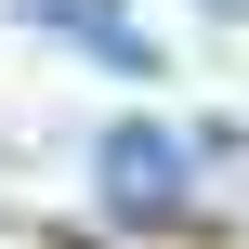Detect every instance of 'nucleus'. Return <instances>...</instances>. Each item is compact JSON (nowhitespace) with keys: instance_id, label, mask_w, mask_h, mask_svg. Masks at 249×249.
I'll return each mask as SVG.
<instances>
[{"instance_id":"1","label":"nucleus","mask_w":249,"mask_h":249,"mask_svg":"<svg viewBox=\"0 0 249 249\" xmlns=\"http://www.w3.org/2000/svg\"><path fill=\"white\" fill-rule=\"evenodd\" d=\"M92 184H105V210H118V223H171V210H184V131L118 118V131L92 144Z\"/></svg>"}]
</instances>
